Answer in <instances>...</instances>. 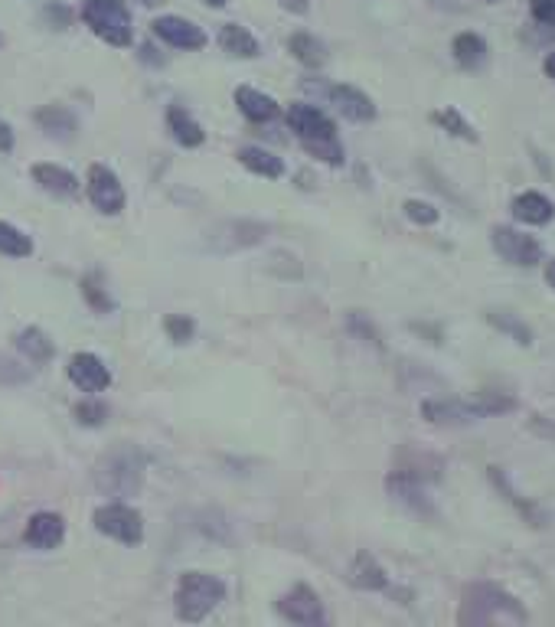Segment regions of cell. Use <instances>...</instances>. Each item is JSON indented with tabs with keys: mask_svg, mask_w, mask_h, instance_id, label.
Listing matches in <instances>:
<instances>
[{
	"mask_svg": "<svg viewBox=\"0 0 555 627\" xmlns=\"http://www.w3.org/2000/svg\"><path fill=\"white\" fill-rule=\"evenodd\" d=\"M147 461L134 445H115L95 464V490L102 497H138L144 487Z\"/></svg>",
	"mask_w": 555,
	"mask_h": 627,
	"instance_id": "1",
	"label": "cell"
},
{
	"mask_svg": "<svg viewBox=\"0 0 555 627\" xmlns=\"http://www.w3.org/2000/svg\"><path fill=\"white\" fill-rule=\"evenodd\" d=\"M513 409H516V399L503 396V392H477V396H467V399L422 402V415L431 425H467V422H480V418L513 412Z\"/></svg>",
	"mask_w": 555,
	"mask_h": 627,
	"instance_id": "2",
	"label": "cell"
},
{
	"mask_svg": "<svg viewBox=\"0 0 555 627\" xmlns=\"http://www.w3.org/2000/svg\"><path fill=\"white\" fill-rule=\"evenodd\" d=\"M461 624H526V611L497 585H471L458 611Z\"/></svg>",
	"mask_w": 555,
	"mask_h": 627,
	"instance_id": "3",
	"label": "cell"
},
{
	"mask_svg": "<svg viewBox=\"0 0 555 627\" xmlns=\"http://www.w3.org/2000/svg\"><path fill=\"white\" fill-rule=\"evenodd\" d=\"M222 598H226V582L222 579L209 572H183L174 592L177 618L187 624H200L209 611L219 608Z\"/></svg>",
	"mask_w": 555,
	"mask_h": 627,
	"instance_id": "4",
	"label": "cell"
},
{
	"mask_svg": "<svg viewBox=\"0 0 555 627\" xmlns=\"http://www.w3.org/2000/svg\"><path fill=\"white\" fill-rule=\"evenodd\" d=\"M82 20L108 46L131 43V14L125 0H82Z\"/></svg>",
	"mask_w": 555,
	"mask_h": 627,
	"instance_id": "5",
	"label": "cell"
},
{
	"mask_svg": "<svg viewBox=\"0 0 555 627\" xmlns=\"http://www.w3.org/2000/svg\"><path fill=\"white\" fill-rule=\"evenodd\" d=\"M92 523L102 536L118 539V543H125V546H138L144 539L141 513L134 507H128V503H105V507L95 510Z\"/></svg>",
	"mask_w": 555,
	"mask_h": 627,
	"instance_id": "6",
	"label": "cell"
},
{
	"mask_svg": "<svg viewBox=\"0 0 555 627\" xmlns=\"http://www.w3.org/2000/svg\"><path fill=\"white\" fill-rule=\"evenodd\" d=\"M493 249H497V255L503 258V262H513V265H523V268H533L546 258V249H542L539 239L526 236V232L513 229V226L493 229Z\"/></svg>",
	"mask_w": 555,
	"mask_h": 627,
	"instance_id": "7",
	"label": "cell"
},
{
	"mask_svg": "<svg viewBox=\"0 0 555 627\" xmlns=\"http://www.w3.org/2000/svg\"><path fill=\"white\" fill-rule=\"evenodd\" d=\"M89 200L95 209H102L108 216H118L125 209V187H121L118 174L105 164L89 167Z\"/></svg>",
	"mask_w": 555,
	"mask_h": 627,
	"instance_id": "8",
	"label": "cell"
},
{
	"mask_svg": "<svg viewBox=\"0 0 555 627\" xmlns=\"http://www.w3.org/2000/svg\"><path fill=\"white\" fill-rule=\"evenodd\" d=\"M278 611H281V618L285 621L301 624V627H317V624L327 621L324 605H320V598L307 585H298V588H291L288 595H281Z\"/></svg>",
	"mask_w": 555,
	"mask_h": 627,
	"instance_id": "9",
	"label": "cell"
},
{
	"mask_svg": "<svg viewBox=\"0 0 555 627\" xmlns=\"http://www.w3.org/2000/svg\"><path fill=\"white\" fill-rule=\"evenodd\" d=\"M288 128L298 134L301 141H324V138H337V125L320 112L317 105L307 102H294L288 108Z\"/></svg>",
	"mask_w": 555,
	"mask_h": 627,
	"instance_id": "10",
	"label": "cell"
},
{
	"mask_svg": "<svg viewBox=\"0 0 555 627\" xmlns=\"http://www.w3.org/2000/svg\"><path fill=\"white\" fill-rule=\"evenodd\" d=\"M151 30H154L157 40H164V43L177 46V49H203L206 46V33L196 27V23L183 20V17H174V14L157 17L151 23Z\"/></svg>",
	"mask_w": 555,
	"mask_h": 627,
	"instance_id": "11",
	"label": "cell"
},
{
	"mask_svg": "<svg viewBox=\"0 0 555 627\" xmlns=\"http://www.w3.org/2000/svg\"><path fill=\"white\" fill-rule=\"evenodd\" d=\"M69 379L72 386H79L82 392H105L111 386V373L108 366L98 360L95 353H76L69 360Z\"/></svg>",
	"mask_w": 555,
	"mask_h": 627,
	"instance_id": "12",
	"label": "cell"
},
{
	"mask_svg": "<svg viewBox=\"0 0 555 627\" xmlns=\"http://www.w3.org/2000/svg\"><path fill=\"white\" fill-rule=\"evenodd\" d=\"M327 98H330V105L350 121H373L376 118L373 98L363 95L360 89H353V85H330Z\"/></svg>",
	"mask_w": 555,
	"mask_h": 627,
	"instance_id": "13",
	"label": "cell"
},
{
	"mask_svg": "<svg viewBox=\"0 0 555 627\" xmlns=\"http://www.w3.org/2000/svg\"><path fill=\"white\" fill-rule=\"evenodd\" d=\"M63 536H66V523H63V516L59 513H36L30 516V523H27V533H23V539L33 546V549H56L59 543H63Z\"/></svg>",
	"mask_w": 555,
	"mask_h": 627,
	"instance_id": "14",
	"label": "cell"
},
{
	"mask_svg": "<svg viewBox=\"0 0 555 627\" xmlns=\"http://www.w3.org/2000/svg\"><path fill=\"white\" fill-rule=\"evenodd\" d=\"M510 209H513V216L526 226H546L555 219V203L539 190H526L520 196H513Z\"/></svg>",
	"mask_w": 555,
	"mask_h": 627,
	"instance_id": "15",
	"label": "cell"
},
{
	"mask_svg": "<svg viewBox=\"0 0 555 627\" xmlns=\"http://www.w3.org/2000/svg\"><path fill=\"white\" fill-rule=\"evenodd\" d=\"M236 105L239 112L249 118V121H271L278 118V102L265 92L252 89V85H239L236 89Z\"/></svg>",
	"mask_w": 555,
	"mask_h": 627,
	"instance_id": "16",
	"label": "cell"
},
{
	"mask_svg": "<svg viewBox=\"0 0 555 627\" xmlns=\"http://www.w3.org/2000/svg\"><path fill=\"white\" fill-rule=\"evenodd\" d=\"M33 180L40 183L46 193H53V196H72V193H79V177L69 174L66 167H56V164H36L33 167Z\"/></svg>",
	"mask_w": 555,
	"mask_h": 627,
	"instance_id": "17",
	"label": "cell"
},
{
	"mask_svg": "<svg viewBox=\"0 0 555 627\" xmlns=\"http://www.w3.org/2000/svg\"><path fill=\"white\" fill-rule=\"evenodd\" d=\"M167 128H170V134H174V141L183 147H200L206 141V134L200 125H196V118L180 105L167 108Z\"/></svg>",
	"mask_w": 555,
	"mask_h": 627,
	"instance_id": "18",
	"label": "cell"
},
{
	"mask_svg": "<svg viewBox=\"0 0 555 627\" xmlns=\"http://www.w3.org/2000/svg\"><path fill=\"white\" fill-rule=\"evenodd\" d=\"M36 125H40L49 138H59V141H69L72 134H76V115L69 112L63 105H46L36 112Z\"/></svg>",
	"mask_w": 555,
	"mask_h": 627,
	"instance_id": "19",
	"label": "cell"
},
{
	"mask_svg": "<svg viewBox=\"0 0 555 627\" xmlns=\"http://www.w3.org/2000/svg\"><path fill=\"white\" fill-rule=\"evenodd\" d=\"M350 582L356 588H363V592H382L389 579H386V572L379 569V562L373 556L360 552V556H356L353 565H350Z\"/></svg>",
	"mask_w": 555,
	"mask_h": 627,
	"instance_id": "20",
	"label": "cell"
},
{
	"mask_svg": "<svg viewBox=\"0 0 555 627\" xmlns=\"http://www.w3.org/2000/svg\"><path fill=\"white\" fill-rule=\"evenodd\" d=\"M219 46L226 49L229 56H242V59L258 56V40L245 27H239V23H226V27L219 30Z\"/></svg>",
	"mask_w": 555,
	"mask_h": 627,
	"instance_id": "21",
	"label": "cell"
},
{
	"mask_svg": "<svg viewBox=\"0 0 555 627\" xmlns=\"http://www.w3.org/2000/svg\"><path fill=\"white\" fill-rule=\"evenodd\" d=\"M239 161H242V167H249L252 174L268 177V180H278L281 174H285V164H281V157H275L271 151H262V147H242Z\"/></svg>",
	"mask_w": 555,
	"mask_h": 627,
	"instance_id": "22",
	"label": "cell"
},
{
	"mask_svg": "<svg viewBox=\"0 0 555 627\" xmlns=\"http://www.w3.org/2000/svg\"><path fill=\"white\" fill-rule=\"evenodd\" d=\"M288 49H291V56L298 59V63H304L307 69H317V66L327 63L324 43H320L317 36H311V33H294L288 40Z\"/></svg>",
	"mask_w": 555,
	"mask_h": 627,
	"instance_id": "23",
	"label": "cell"
},
{
	"mask_svg": "<svg viewBox=\"0 0 555 627\" xmlns=\"http://www.w3.org/2000/svg\"><path fill=\"white\" fill-rule=\"evenodd\" d=\"M17 347H20V353L27 356L30 363H36V366L49 363V356H53V340H49L40 327L20 330V334H17Z\"/></svg>",
	"mask_w": 555,
	"mask_h": 627,
	"instance_id": "24",
	"label": "cell"
},
{
	"mask_svg": "<svg viewBox=\"0 0 555 627\" xmlns=\"http://www.w3.org/2000/svg\"><path fill=\"white\" fill-rule=\"evenodd\" d=\"M454 59L464 66V69H477V66H484V59H487V43L480 40L477 33H461V36H454Z\"/></svg>",
	"mask_w": 555,
	"mask_h": 627,
	"instance_id": "25",
	"label": "cell"
},
{
	"mask_svg": "<svg viewBox=\"0 0 555 627\" xmlns=\"http://www.w3.org/2000/svg\"><path fill=\"white\" fill-rule=\"evenodd\" d=\"M0 252L10 258H27L33 252V242H30V236H23L17 226H10L0 219Z\"/></svg>",
	"mask_w": 555,
	"mask_h": 627,
	"instance_id": "26",
	"label": "cell"
},
{
	"mask_svg": "<svg viewBox=\"0 0 555 627\" xmlns=\"http://www.w3.org/2000/svg\"><path fill=\"white\" fill-rule=\"evenodd\" d=\"M431 121L435 125H441L448 134H454V138H464V141H477V131L471 128V121H464L454 108H444V112H435L431 115Z\"/></svg>",
	"mask_w": 555,
	"mask_h": 627,
	"instance_id": "27",
	"label": "cell"
},
{
	"mask_svg": "<svg viewBox=\"0 0 555 627\" xmlns=\"http://www.w3.org/2000/svg\"><path fill=\"white\" fill-rule=\"evenodd\" d=\"M307 154H314L317 161H324L330 167H340L343 164V147L337 138H324V141H301Z\"/></svg>",
	"mask_w": 555,
	"mask_h": 627,
	"instance_id": "28",
	"label": "cell"
},
{
	"mask_svg": "<svg viewBox=\"0 0 555 627\" xmlns=\"http://www.w3.org/2000/svg\"><path fill=\"white\" fill-rule=\"evenodd\" d=\"M405 216L412 219L418 226H435L438 223V209L431 203H422V200H405Z\"/></svg>",
	"mask_w": 555,
	"mask_h": 627,
	"instance_id": "29",
	"label": "cell"
},
{
	"mask_svg": "<svg viewBox=\"0 0 555 627\" xmlns=\"http://www.w3.org/2000/svg\"><path fill=\"white\" fill-rule=\"evenodd\" d=\"M82 294L89 298V304L95 307L98 314H108V311H111V298L102 291V285H98V278H95V275H89V278L82 281Z\"/></svg>",
	"mask_w": 555,
	"mask_h": 627,
	"instance_id": "30",
	"label": "cell"
},
{
	"mask_svg": "<svg viewBox=\"0 0 555 627\" xmlns=\"http://www.w3.org/2000/svg\"><path fill=\"white\" fill-rule=\"evenodd\" d=\"M76 418H79L82 425L95 428V425H102L105 418H108V409H105L102 402H92V399H89V402H79V405H76Z\"/></svg>",
	"mask_w": 555,
	"mask_h": 627,
	"instance_id": "31",
	"label": "cell"
},
{
	"mask_svg": "<svg viewBox=\"0 0 555 627\" xmlns=\"http://www.w3.org/2000/svg\"><path fill=\"white\" fill-rule=\"evenodd\" d=\"M193 321L190 317H183V314H174V317H167V334L174 343H187L193 337Z\"/></svg>",
	"mask_w": 555,
	"mask_h": 627,
	"instance_id": "32",
	"label": "cell"
},
{
	"mask_svg": "<svg viewBox=\"0 0 555 627\" xmlns=\"http://www.w3.org/2000/svg\"><path fill=\"white\" fill-rule=\"evenodd\" d=\"M529 10H533V17L542 23V27L555 30V0H529Z\"/></svg>",
	"mask_w": 555,
	"mask_h": 627,
	"instance_id": "33",
	"label": "cell"
},
{
	"mask_svg": "<svg viewBox=\"0 0 555 627\" xmlns=\"http://www.w3.org/2000/svg\"><path fill=\"white\" fill-rule=\"evenodd\" d=\"M14 151V131H10V125L4 118H0V154H10Z\"/></svg>",
	"mask_w": 555,
	"mask_h": 627,
	"instance_id": "34",
	"label": "cell"
},
{
	"mask_svg": "<svg viewBox=\"0 0 555 627\" xmlns=\"http://www.w3.org/2000/svg\"><path fill=\"white\" fill-rule=\"evenodd\" d=\"M27 373H20L14 363H7V360H0V383H17V379H23Z\"/></svg>",
	"mask_w": 555,
	"mask_h": 627,
	"instance_id": "35",
	"label": "cell"
},
{
	"mask_svg": "<svg viewBox=\"0 0 555 627\" xmlns=\"http://www.w3.org/2000/svg\"><path fill=\"white\" fill-rule=\"evenodd\" d=\"M281 7L291 10V14H307V0H281Z\"/></svg>",
	"mask_w": 555,
	"mask_h": 627,
	"instance_id": "36",
	"label": "cell"
},
{
	"mask_svg": "<svg viewBox=\"0 0 555 627\" xmlns=\"http://www.w3.org/2000/svg\"><path fill=\"white\" fill-rule=\"evenodd\" d=\"M546 76L555 82V53H549V56H546Z\"/></svg>",
	"mask_w": 555,
	"mask_h": 627,
	"instance_id": "37",
	"label": "cell"
},
{
	"mask_svg": "<svg viewBox=\"0 0 555 627\" xmlns=\"http://www.w3.org/2000/svg\"><path fill=\"white\" fill-rule=\"evenodd\" d=\"M546 281H549V288L555 291V262H549V265H546Z\"/></svg>",
	"mask_w": 555,
	"mask_h": 627,
	"instance_id": "38",
	"label": "cell"
},
{
	"mask_svg": "<svg viewBox=\"0 0 555 627\" xmlns=\"http://www.w3.org/2000/svg\"><path fill=\"white\" fill-rule=\"evenodd\" d=\"M203 4H209V7H226V0H203Z\"/></svg>",
	"mask_w": 555,
	"mask_h": 627,
	"instance_id": "39",
	"label": "cell"
},
{
	"mask_svg": "<svg viewBox=\"0 0 555 627\" xmlns=\"http://www.w3.org/2000/svg\"><path fill=\"white\" fill-rule=\"evenodd\" d=\"M144 7H157V4H164V0H141Z\"/></svg>",
	"mask_w": 555,
	"mask_h": 627,
	"instance_id": "40",
	"label": "cell"
},
{
	"mask_svg": "<svg viewBox=\"0 0 555 627\" xmlns=\"http://www.w3.org/2000/svg\"><path fill=\"white\" fill-rule=\"evenodd\" d=\"M0 46H4V36H0Z\"/></svg>",
	"mask_w": 555,
	"mask_h": 627,
	"instance_id": "41",
	"label": "cell"
},
{
	"mask_svg": "<svg viewBox=\"0 0 555 627\" xmlns=\"http://www.w3.org/2000/svg\"><path fill=\"white\" fill-rule=\"evenodd\" d=\"M487 4H493V0H487Z\"/></svg>",
	"mask_w": 555,
	"mask_h": 627,
	"instance_id": "42",
	"label": "cell"
}]
</instances>
